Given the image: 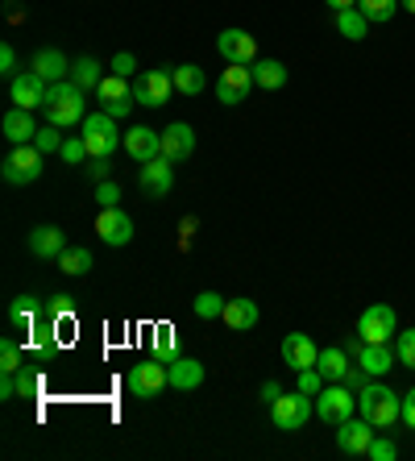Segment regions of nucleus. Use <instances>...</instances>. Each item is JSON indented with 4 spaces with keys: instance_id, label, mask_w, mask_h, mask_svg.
<instances>
[{
    "instance_id": "nucleus-1",
    "label": "nucleus",
    "mask_w": 415,
    "mask_h": 461,
    "mask_svg": "<svg viewBox=\"0 0 415 461\" xmlns=\"http://www.w3.org/2000/svg\"><path fill=\"white\" fill-rule=\"evenodd\" d=\"M84 108H87V92L75 84V79H63V84H50L42 113L50 125L71 129V125H84V117H87Z\"/></svg>"
},
{
    "instance_id": "nucleus-2",
    "label": "nucleus",
    "mask_w": 415,
    "mask_h": 461,
    "mask_svg": "<svg viewBox=\"0 0 415 461\" xmlns=\"http://www.w3.org/2000/svg\"><path fill=\"white\" fill-rule=\"evenodd\" d=\"M357 416H365L378 432H386L394 420H403V399L383 383H365L357 391Z\"/></svg>"
},
{
    "instance_id": "nucleus-3",
    "label": "nucleus",
    "mask_w": 415,
    "mask_h": 461,
    "mask_svg": "<svg viewBox=\"0 0 415 461\" xmlns=\"http://www.w3.org/2000/svg\"><path fill=\"white\" fill-rule=\"evenodd\" d=\"M316 416V395H303V391H283V395L270 403V420H275V429L283 432H299L308 420Z\"/></svg>"
},
{
    "instance_id": "nucleus-4",
    "label": "nucleus",
    "mask_w": 415,
    "mask_h": 461,
    "mask_svg": "<svg viewBox=\"0 0 415 461\" xmlns=\"http://www.w3.org/2000/svg\"><path fill=\"white\" fill-rule=\"evenodd\" d=\"M79 138L87 141V158H113V150L121 146V133H117V121L108 113H92L84 117V133Z\"/></svg>"
},
{
    "instance_id": "nucleus-5",
    "label": "nucleus",
    "mask_w": 415,
    "mask_h": 461,
    "mask_svg": "<svg viewBox=\"0 0 415 461\" xmlns=\"http://www.w3.org/2000/svg\"><path fill=\"white\" fill-rule=\"evenodd\" d=\"M42 158H46V154L38 150L33 141H30V146H17L9 158L0 162V179L13 183V187H25V183L42 179Z\"/></svg>"
},
{
    "instance_id": "nucleus-6",
    "label": "nucleus",
    "mask_w": 415,
    "mask_h": 461,
    "mask_svg": "<svg viewBox=\"0 0 415 461\" xmlns=\"http://www.w3.org/2000/svg\"><path fill=\"white\" fill-rule=\"evenodd\" d=\"M125 386H129V395H138V399H158L162 391L171 386V378H167V362H158V357L138 362L125 375Z\"/></svg>"
},
{
    "instance_id": "nucleus-7",
    "label": "nucleus",
    "mask_w": 415,
    "mask_h": 461,
    "mask_svg": "<svg viewBox=\"0 0 415 461\" xmlns=\"http://www.w3.org/2000/svg\"><path fill=\"white\" fill-rule=\"evenodd\" d=\"M353 411H357V395H353L345 383H329L316 395V416L324 420V424H345Z\"/></svg>"
},
{
    "instance_id": "nucleus-8",
    "label": "nucleus",
    "mask_w": 415,
    "mask_h": 461,
    "mask_svg": "<svg viewBox=\"0 0 415 461\" xmlns=\"http://www.w3.org/2000/svg\"><path fill=\"white\" fill-rule=\"evenodd\" d=\"M394 333H399V316H394V308H386V303H370V308L362 312V321H357V337L370 345H391Z\"/></svg>"
},
{
    "instance_id": "nucleus-9",
    "label": "nucleus",
    "mask_w": 415,
    "mask_h": 461,
    "mask_svg": "<svg viewBox=\"0 0 415 461\" xmlns=\"http://www.w3.org/2000/svg\"><path fill=\"white\" fill-rule=\"evenodd\" d=\"M96 100H100V113H108L113 121H121V117H129L133 113V87L125 84V76H104L100 79V87H96Z\"/></svg>"
},
{
    "instance_id": "nucleus-10",
    "label": "nucleus",
    "mask_w": 415,
    "mask_h": 461,
    "mask_svg": "<svg viewBox=\"0 0 415 461\" xmlns=\"http://www.w3.org/2000/svg\"><path fill=\"white\" fill-rule=\"evenodd\" d=\"M254 92V67H245V63H229L221 71V79H216V96H221V104H241L245 96Z\"/></svg>"
},
{
    "instance_id": "nucleus-11",
    "label": "nucleus",
    "mask_w": 415,
    "mask_h": 461,
    "mask_svg": "<svg viewBox=\"0 0 415 461\" xmlns=\"http://www.w3.org/2000/svg\"><path fill=\"white\" fill-rule=\"evenodd\" d=\"M46 92H50V84H46L38 71H22V76H13L9 79V100H13V108H42L46 104Z\"/></svg>"
},
{
    "instance_id": "nucleus-12",
    "label": "nucleus",
    "mask_w": 415,
    "mask_h": 461,
    "mask_svg": "<svg viewBox=\"0 0 415 461\" xmlns=\"http://www.w3.org/2000/svg\"><path fill=\"white\" fill-rule=\"evenodd\" d=\"M138 187H141V195H149V200H162V195L175 187V162H167L162 154L158 158H149V162H141Z\"/></svg>"
},
{
    "instance_id": "nucleus-13",
    "label": "nucleus",
    "mask_w": 415,
    "mask_h": 461,
    "mask_svg": "<svg viewBox=\"0 0 415 461\" xmlns=\"http://www.w3.org/2000/svg\"><path fill=\"white\" fill-rule=\"evenodd\" d=\"M171 92H175L171 71H146V76H138V84H133V100L146 108H162L171 100Z\"/></svg>"
},
{
    "instance_id": "nucleus-14",
    "label": "nucleus",
    "mask_w": 415,
    "mask_h": 461,
    "mask_svg": "<svg viewBox=\"0 0 415 461\" xmlns=\"http://www.w3.org/2000/svg\"><path fill=\"white\" fill-rule=\"evenodd\" d=\"M378 437V429H374L370 420H345V424H337V449L349 453V457H365V449H370V440Z\"/></svg>"
},
{
    "instance_id": "nucleus-15",
    "label": "nucleus",
    "mask_w": 415,
    "mask_h": 461,
    "mask_svg": "<svg viewBox=\"0 0 415 461\" xmlns=\"http://www.w3.org/2000/svg\"><path fill=\"white\" fill-rule=\"evenodd\" d=\"M216 50H221L229 63H245V67L257 63V42H254V33H245V30H224L221 38H216Z\"/></svg>"
},
{
    "instance_id": "nucleus-16",
    "label": "nucleus",
    "mask_w": 415,
    "mask_h": 461,
    "mask_svg": "<svg viewBox=\"0 0 415 461\" xmlns=\"http://www.w3.org/2000/svg\"><path fill=\"white\" fill-rule=\"evenodd\" d=\"M96 233L104 246H129V241H133V221H129L121 208H100Z\"/></svg>"
},
{
    "instance_id": "nucleus-17",
    "label": "nucleus",
    "mask_w": 415,
    "mask_h": 461,
    "mask_svg": "<svg viewBox=\"0 0 415 461\" xmlns=\"http://www.w3.org/2000/svg\"><path fill=\"white\" fill-rule=\"evenodd\" d=\"M125 154L133 162L158 158V154H162V133H158V129H149V125H133L125 133Z\"/></svg>"
},
{
    "instance_id": "nucleus-18",
    "label": "nucleus",
    "mask_w": 415,
    "mask_h": 461,
    "mask_svg": "<svg viewBox=\"0 0 415 461\" xmlns=\"http://www.w3.org/2000/svg\"><path fill=\"white\" fill-rule=\"evenodd\" d=\"M192 150H195V129L192 125L175 121V125L162 129V158H167V162L192 158Z\"/></svg>"
},
{
    "instance_id": "nucleus-19",
    "label": "nucleus",
    "mask_w": 415,
    "mask_h": 461,
    "mask_svg": "<svg viewBox=\"0 0 415 461\" xmlns=\"http://www.w3.org/2000/svg\"><path fill=\"white\" fill-rule=\"evenodd\" d=\"M283 362L291 366V370H308V366H316L320 362V345L311 341L308 333H291V337H283Z\"/></svg>"
},
{
    "instance_id": "nucleus-20",
    "label": "nucleus",
    "mask_w": 415,
    "mask_h": 461,
    "mask_svg": "<svg viewBox=\"0 0 415 461\" xmlns=\"http://www.w3.org/2000/svg\"><path fill=\"white\" fill-rule=\"evenodd\" d=\"M30 67L46 79V84H63V79H71V59H67L63 50H54V46H46V50L33 54Z\"/></svg>"
},
{
    "instance_id": "nucleus-21",
    "label": "nucleus",
    "mask_w": 415,
    "mask_h": 461,
    "mask_svg": "<svg viewBox=\"0 0 415 461\" xmlns=\"http://www.w3.org/2000/svg\"><path fill=\"white\" fill-rule=\"evenodd\" d=\"M30 254L33 258H59L67 249V233L59 225H38V229H30Z\"/></svg>"
},
{
    "instance_id": "nucleus-22",
    "label": "nucleus",
    "mask_w": 415,
    "mask_h": 461,
    "mask_svg": "<svg viewBox=\"0 0 415 461\" xmlns=\"http://www.w3.org/2000/svg\"><path fill=\"white\" fill-rule=\"evenodd\" d=\"M0 129H5V138H9L13 146H30V141L38 138V125H33L30 108H9L5 121H0Z\"/></svg>"
},
{
    "instance_id": "nucleus-23",
    "label": "nucleus",
    "mask_w": 415,
    "mask_h": 461,
    "mask_svg": "<svg viewBox=\"0 0 415 461\" xmlns=\"http://www.w3.org/2000/svg\"><path fill=\"white\" fill-rule=\"evenodd\" d=\"M167 378H171L175 391H195L203 383V362H195V357H171L167 362Z\"/></svg>"
},
{
    "instance_id": "nucleus-24",
    "label": "nucleus",
    "mask_w": 415,
    "mask_h": 461,
    "mask_svg": "<svg viewBox=\"0 0 415 461\" xmlns=\"http://www.w3.org/2000/svg\"><path fill=\"white\" fill-rule=\"evenodd\" d=\"M394 362H399V357L391 354V345H370V341H362V349H357V366H362L370 378L391 375Z\"/></svg>"
},
{
    "instance_id": "nucleus-25",
    "label": "nucleus",
    "mask_w": 415,
    "mask_h": 461,
    "mask_svg": "<svg viewBox=\"0 0 415 461\" xmlns=\"http://www.w3.org/2000/svg\"><path fill=\"white\" fill-rule=\"evenodd\" d=\"M349 354H345V345H329V349H320V362L316 370L324 375V383H341L345 375H349Z\"/></svg>"
},
{
    "instance_id": "nucleus-26",
    "label": "nucleus",
    "mask_w": 415,
    "mask_h": 461,
    "mask_svg": "<svg viewBox=\"0 0 415 461\" xmlns=\"http://www.w3.org/2000/svg\"><path fill=\"white\" fill-rule=\"evenodd\" d=\"M221 321L229 324V329H237V333H249V329H257V303L254 300H229Z\"/></svg>"
},
{
    "instance_id": "nucleus-27",
    "label": "nucleus",
    "mask_w": 415,
    "mask_h": 461,
    "mask_svg": "<svg viewBox=\"0 0 415 461\" xmlns=\"http://www.w3.org/2000/svg\"><path fill=\"white\" fill-rule=\"evenodd\" d=\"M337 30H341V38H349V42H362L365 33H370V17H365L357 5H353V9L337 13Z\"/></svg>"
},
{
    "instance_id": "nucleus-28",
    "label": "nucleus",
    "mask_w": 415,
    "mask_h": 461,
    "mask_svg": "<svg viewBox=\"0 0 415 461\" xmlns=\"http://www.w3.org/2000/svg\"><path fill=\"white\" fill-rule=\"evenodd\" d=\"M254 84L266 87V92H278V87L287 84V67L278 63V59H257L254 67Z\"/></svg>"
},
{
    "instance_id": "nucleus-29",
    "label": "nucleus",
    "mask_w": 415,
    "mask_h": 461,
    "mask_svg": "<svg viewBox=\"0 0 415 461\" xmlns=\"http://www.w3.org/2000/svg\"><path fill=\"white\" fill-rule=\"evenodd\" d=\"M71 79L84 87V92H96L100 79H104V67H100L92 54H87V59H75V63H71Z\"/></svg>"
},
{
    "instance_id": "nucleus-30",
    "label": "nucleus",
    "mask_w": 415,
    "mask_h": 461,
    "mask_svg": "<svg viewBox=\"0 0 415 461\" xmlns=\"http://www.w3.org/2000/svg\"><path fill=\"white\" fill-rule=\"evenodd\" d=\"M171 76H175V92H183V96H200L203 87H208V79H203V71L195 63L175 67Z\"/></svg>"
},
{
    "instance_id": "nucleus-31",
    "label": "nucleus",
    "mask_w": 415,
    "mask_h": 461,
    "mask_svg": "<svg viewBox=\"0 0 415 461\" xmlns=\"http://www.w3.org/2000/svg\"><path fill=\"white\" fill-rule=\"evenodd\" d=\"M92 267H96V262H92V254H87L84 246H67L63 254H59V270H63V275H71V279L87 275Z\"/></svg>"
},
{
    "instance_id": "nucleus-32",
    "label": "nucleus",
    "mask_w": 415,
    "mask_h": 461,
    "mask_svg": "<svg viewBox=\"0 0 415 461\" xmlns=\"http://www.w3.org/2000/svg\"><path fill=\"white\" fill-rule=\"evenodd\" d=\"M33 321H38V300L33 295H17L9 303V324L13 329H33Z\"/></svg>"
},
{
    "instance_id": "nucleus-33",
    "label": "nucleus",
    "mask_w": 415,
    "mask_h": 461,
    "mask_svg": "<svg viewBox=\"0 0 415 461\" xmlns=\"http://www.w3.org/2000/svg\"><path fill=\"white\" fill-rule=\"evenodd\" d=\"M224 295H216V291H200L195 295V303H192V312L200 316V321H216V316H224Z\"/></svg>"
},
{
    "instance_id": "nucleus-34",
    "label": "nucleus",
    "mask_w": 415,
    "mask_h": 461,
    "mask_svg": "<svg viewBox=\"0 0 415 461\" xmlns=\"http://www.w3.org/2000/svg\"><path fill=\"white\" fill-rule=\"evenodd\" d=\"M357 9H362L370 22H391L394 9H399V0H357Z\"/></svg>"
},
{
    "instance_id": "nucleus-35",
    "label": "nucleus",
    "mask_w": 415,
    "mask_h": 461,
    "mask_svg": "<svg viewBox=\"0 0 415 461\" xmlns=\"http://www.w3.org/2000/svg\"><path fill=\"white\" fill-rule=\"evenodd\" d=\"M394 357H399L403 370H415V329H407V333L394 337Z\"/></svg>"
},
{
    "instance_id": "nucleus-36",
    "label": "nucleus",
    "mask_w": 415,
    "mask_h": 461,
    "mask_svg": "<svg viewBox=\"0 0 415 461\" xmlns=\"http://www.w3.org/2000/svg\"><path fill=\"white\" fill-rule=\"evenodd\" d=\"M154 357H158V362L179 357V354H175V329H171V324H162L158 333H154Z\"/></svg>"
},
{
    "instance_id": "nucleus-37",
    "label": "nucleus",
    "mask_w": 415,
    "mask_h": 461,
    "mask_svg": "<svg viewBox=\"0 0 415 461\" xmlns=\"http://www.w3.org/2000/svg\"><path fill=\"white\" fill-rule=\"evenodd\" d=\"M0 370H5V375H17V370H22V349H17L13 337L0 341Z\"/></svg>"
},
{
    "instance_id": "nucleus-38",
    "label": "nucleus",
    "mask_w": 415,
    "mask_h": 461,
    "mask_svg": "<svg viewBox=\"0 0 415 461\" xmlns=\"http://www.w3.org/2000/svg\"><path fill=\"white\" fill-rule=\"evenodd\" d=\"M59 158H63L67 167H79V162H87V141L84 138H63V150H59Z\"/></svg>"
},
{
    "instance_id": "nucleus-39",
    "label": "nucleus",
    "mask_w": 415,
    "mask_h": 461,
    "mask_svg": "<svg viewBox=\"0 0 415 461\" xmlns=\"http://www.w3.org/2000/svg\"><path fill=\"white\" fill-rule=\"evenodd\" d=\"M33 146H38L42 154H59V150H63V133H59V125L38 129V138H33Z\"/></svg>"
},
{
    "instance_id": "nucleus-40",
    "label": "nucleus",
    "mask_w": 415,
    "mask_h": 461,
    "mask_svg": "<svg viewBox=\"0 0 415 461\" xmlns=\"http://www.w3.org/2000/svg\"><path fill=\"white\" fill-rule=\"evenodd\" d=\"M365 457H370V461H394V457H399V449H394L391 437H374L370 449H365Z\"/></svg>"
},
{
    "instance_id": "nucleus-41",
    "label": "nucleus",
    "mask_w": 415,
    "mask_h": 461,
    "mask_svg": "<svg viewBox=\"0 0 415 461\" xmlns=\"http://www.w3.org/2000/svg\"><path fill=\"white\" fill-rule=\"evenodd\" d=\"M92 200H96L100 208H117V200H121V187L113 179H104V183H96V192H92Z\"/></svg>"
},
{
    "instance_id": "nucleus-42",
    "label": "nucleus",
    "mask_w": 415,
    "mask_h": 461,
    "mask_svg": "<svg viewBox=\"0 0 415 461\" xmlns=\"http://www.w3.org/2000/svg\"><path fill=\"white\" fill-rule=\"evenodd\" d=\"M299 391H303V395H320V391H324V375H320L316 366L299 370Z\"/></svg>"
},
{
    "instance_id": "nucleus-43",
    "label": "nucleus",
    "mask_w": 415,
    "mask_h": 461,
    "mask_svg": "<svg viewBox=\"0 0 415 461\" xmlns=\"http://www.w3.org/2000/svg\"><path fill=\"white\" fill-rule=\"evenodd\" d=\"M13 378H17V395H22V399H33L38 391H42V378L30 375V370H17Z\"/></svg>"
},
{
    "instance_id": "nucleus-44",
    "label": "nucleus",
    "mask_w": 415,
    "mask_h": 461,
    "mask_svg": "<svg viewBox=\"0 0 415 461\" xmlns=\"http://www.w3.org/2000/svg\"><path fill=\"white\" fill-rule=\"evenodd\" d=\"M108 67H113V76H125V79H129V76H138V59H133L129 50H121Z\"/></svg>"
},
{
    "instance_id": "nucleus-45",
    "label": "nucleus",
    "mask_w": 415,
    "mask_h": 461,
    "mask_svg": "<svg viewBox=\"0 0 415 461\" xmlns=\"http://www.w3.org/2000/svg\"><path fill=\"white\" fill-rule=\"evenodd\" d=\"M0 76H22V71H17V50H13V46L9 42H5V46H0Z\"/></svg>"
},
{
    "instance_id": "nucleus-46",
    "label": "nucleus",
    "mask_w": 415,
    "mask_h": 461,
    "mask_svg": "<svg viewBox=\"0 0 415 461\" xmlns=\"http://www.w3.org/2000/svg\"><path fill=\"white\" fill-rule=\"evenodd\" d=\"M71 312H75L71 295H54V300L46 303V316H50V321H59V316H71Z\"/></svg>"
},
{
    "instance_id": "nucleus-47",
    "label": "nucleus",
    "mask_w": 415,
    "mask_h": 461,
    "mask_svg": "<svg viewBox=\"0 0 415 461\" xmlns=\"http://www.w3.org/2000/svg\"><path fill=\"white\" fill-rule=\"evenodd\" d=\"M341 383H345V386H349V391H362V386H365V383H370V375H365L362 366H349V375H345V378H341Z\"/></svg>"
},
{
    "instance_id": "nucleus-48",
    "label": "nucleus",
    "mask_w": 415,
    "mask_h": 461,
    "mask_svg": "<svg viewBox=\"0 0 415 461\" xmlns=\"http://www.w3.org/2000/svg\"><path fill=\"white\" fill-rule=\"evenodd\" d=\"M87 175L96 183H104L108 179V158H87Z\"/></svg>"
},
{
    "instance_id": "nucleus-49",
    "label": "nucleus",
    "mask_w": 415,
    "mask_h": 461,
    "mask_svg": "<svg viewBox=\"0 0 415 461\" xmlns=\"http://www.w3.org/2000/svg\"><path fill=\"white\" fill-rule=\"evenodd\" d=\"M278 395H283V386H278L275 378H266V383H262V391H257V399H262V403H275Z\"/></svg>"
},
{
    "instance_id": "nucleus-50",
    "label": "nucleus",
    "mask_w": 415,
    "mask_h": 461,
    "mask_svg": "<svg viewBox=\"0 0 415 461\" xmlns=\"http://www.w3.org/2000/svg\"><path fill=\"white\" fill-rule=\"evenodd\" d=\"M403 424H407V429H415V386L403 395Z\"/></svg>"
},
{
    "instance_id": "nucleus-51",
    "label": "nucleus",
    "mask_w": 415,
    "mask_h": 461,
    "mask_svg": "<svg viewBox=\"0 0 415 461\" xmlns=\"http://www.w3.org/2000/svg\"><path fill=\"white\" fill-rule=\"evenodd\" d=\"M195 229H200V225H195V216H183V221H179V241H183V246H192V237H195Z\"/></svg>"
},
{
    "instance_id": "nucleus-52",
    "label": "nucleus",
    "mask_w": 415,
    "mask_h": 461,
    "mask_svg": "<svg viewBox=\"0 0 415 461\" xmlns=\"http://www.w3.org/2000/svg\"><path fill=\"white\" fill-rule=\"evenodd\" d=\"M324 5H329L332 13H341V9H353V5H357V0H324Z\"/></svg>"
},
{
    "instance_id": "nucleus-53",
    "label": "nucleus",
    "mask_w": 415,
    "mask_h": 461,
    "mask_svg": "<svg viewBox=\"0 0 415 461\" xmlns=\"http://www.w3.org/2000/svg\"><path fill=\"white\" fill-rule=\"evenodd\" d=\"M403 9H407V13H415V0H403Z\"/></svg>"
}]
</instances>
